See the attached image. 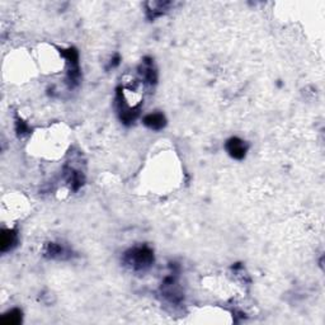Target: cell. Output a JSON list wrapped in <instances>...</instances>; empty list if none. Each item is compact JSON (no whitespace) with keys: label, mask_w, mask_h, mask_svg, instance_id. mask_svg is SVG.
Wrapping results in <instances>:
<instances>
[{"label":"cell","mask_w":325,"mask_h":325,"mask_svg":"<svg viewBox=\"0 0 325 325\" xmlns=\"http://www.w3.org/2000/svg\"><path fill=\"white\" fill-rule=\"evenodd\" d=\"M125 260L127 264H130L133 269L137 271H144L150 267L154 262V254L151 249L148 247H139L129 250L125 256Z\"/></svg>","instance_id":"cell-1"},{"label":"cell","mask_w":325,"mask_h":325,"mask_svg":"<svg viewBox=\"0 0 325 325\" xmlns=\"http://www.w3.org/2000/svg\"><path fill=\"white\" fill-rule=\"evenodd\" d=\"M142 122H144L145 126L149 127L150 130H154V131H159V130L164 129L166 125L165 116L162 113H150V115L145 116Z\"/></svg>","instance_id":"cell-3"},{"label":"cell","mask_w":325,"mask_h":325,"mask_svg":"<svg viewBox=\"0 0 325 325\" xmlns=\"http://www.w3.org/2000/svg\"><path fill=\"white\" fill-rule=\"evenodd\" d=\"M17 244V234L13 230L1 231V252H8Z\"/></svg>","instance_id":"cell-4"},{"label":"cell","mask_w":325,"mask_h":325,"mask_svg":"<svg viewBox=\"0 0 325 325\" xmlns=\"http://www.w3.org/2000/svg\"><path fill=\"white\" fill-rule=\"evenodd\" d=\"M64 253H65V250H64V248L61 247V245H59V244L51 243L48 245L47 254H50L51 258H61V257L64 256Z\"/></svg>","instance_id":"cell-6"},{"label":"cell","mask_w":325,"mask_h":325,"mask_svg":"<svg viewBox=\"0 0 325 325\" xmlns=\"http://www.w3.org/2000/svg\"><path fill=\"white\" fill-rule=\"evenodd\" d=\"M225 148L231 158L236 160H241L245 158V154L248 151V145L245 141L240 140L239 137H231L226 141Z\"/></svg>","instance_id":"cell-2"},{"label":"cell","mask_w":325,"mask_h":325,"mask_svg":"<svg viewBox=\"0 0 325 325\" xmlns=\"http://www.w3.org/2000/svg\"><path fill=\"white\" fill-rule=\"evenodd\" d=\"M22 322V311L18 309L10 310L1 318V323L4 325H17Z\"/></svg>","instance_id":"cell-5"}]
</instances>
